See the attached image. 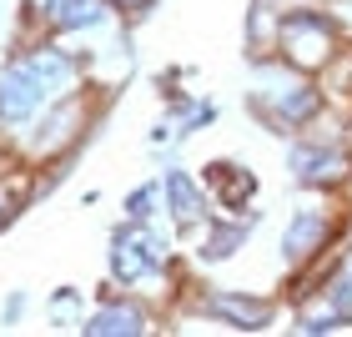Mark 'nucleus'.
Returning <instances> with one entry per match:
<instances>
[{
  "label": "nucleus",
  "instance_id": "obj_1",
  "mask_svg": "<svg viewBox=\"0 0 352 337\" xmlns=\"http://www.w3.org/2000/svg\"><path fill=\"white\" fill-rule=\"evenodd\" d=\"M106 277L126 287V292L156 302L166 317H171V302H176V287H182L186 267L176 257V237L162 232L156 221H131L121 217L116 227L106 232Z\"/></svg>",
  "mask_w": 352,
  "mask_h": 337
},
{
  "label": "nucleus",
  "instance_id": "obj_2",
  "mask_svg": "<svg viewBox=\"0 0 352 337\" xmlns=\"http://www.w3.org/2000/svg\"><path fill=\"white\" fill-rule=\"evenodd\" d=\"M247 66H252V86H247V116L267 126L272 136H297V131H307V126L322 116V106H327V96L322 86H317V76L307 71H297V66H287V61L277 51H267V56H247Z\"/></svg>",
  "mask_w": 352,
  "mask_h": 337
},
{
  "label": "nucleus",
  "instance_id": "obj_3",
  "mask_svg": "<svg viewBox=\"0 0 352 337\" xmlns=\"http://www.w3.org/2000/svg\"><path fill=\"white\" fill-rule=\"evenodd\" d=\"M111 96L116 91H106L96 81L76 86L66 96H51V101L41 106V116L25 126V136L15 141V156H21L25 166H45V162H60V156H81L86 141L101 131Z\"/></svg>",
  "mask_w": 352,
  "mask_h": 337
},
{
  "label": "nucleus",
  "instance_id": "obj_4",
  "mask_svg": "<svg viewBox=\"0 0 352 337\" xmlns=\"http://www.w3.org/2000/svg\"><path fill=\"white\" fill-rule=\"evenodd\" d=\"M352 237V197L347 191H302L287 212V227L277 232V257L287 272L327 257L332 247H342Z\"/></svg>",
  "mask_w": 352,
  "mask_h": 337
},
{
  "label": "nucleus",
  "instance_id": "obj_5",
  "mask_svg": "<svg viewBox=\"0 0 352 337\" xmlns=\"http://www.w3.org/2000/svg\"><path fill=\"white\" fill-rule=\"evenodd\" d=\"M347 15L338 6H287L277 15V41H272V51H277L287 66L317 76L327 66V56L342 45L347 36Z\"/></svg>",
  "mask_w": 352,
  "mask_h": 337
},
{
  "label": "nucleus",
  "instance_id": "obj_6",
  "mask_svg": "<svg viewBox=\"0 0 352 337\" xmlns=\"http://www.w3.org/2000/svg\"><path fill=\"white\" fill-rule=\"evenodd\" d=\"M126 21L106 0H15L10 36H56V41H96L121 30Z\"/></svg>",
  "mask_w": 352,
  "mask_h": 337
},
{
  "label": "nucleus",
  "instance_id": "obj_7",
  "mask_svg": "<svg viewBox=\"0 0 352 337\" xmlns=\"http://www.w3.org/2000/svg\"><path fill=\"white\" fill-rule=\"evenodd\" d=\"M287 176L297 182V191H352V146L327 131H317V126H307V131L287 136Z\"/></svg>",
  "mask_w": 352,
  "mask_h": 337
},
{
  "label": "nucleus",
  "instance_id": "obj_8",
  "mask_svg": "<svg viewBox=\"0 0 352 337\" xmlns=\"http://www.w3.org/2000/svg\"><path fill=\"white\" fill-rule=\"evenodd\" d=\"M166 327H171V317L156 302L126 292V287H111L106 297H91V307H86L76 332H86V337H146V332H166Z\"/></svg>",
  "mask_w": 352,
  "mask_h": 337
},
{
  "label": "nucleus",
  "instance_id": "obj_9",
  "mask_svg": "<svg viewBox=\"0 0 352 337\" xmlns=\"http://www.w3.org/2000/svg\"><path fill=\"white\" fill-rule=\"evenodd\" d=\"M162 217L171 221V237H176V242L197 237L206 221L217 217L212 191H206L201 176L186 171L182 162H166V166H162Z\"/></svg>",
  "mask_w": 352,
  "mask_h": 337
},
{
  "label": "nucleus",
  "instance_id": "obj_10",
  "mask_svg": "<svg viewBox=\"0 0 352 337\" xmlns=\"http://www.w3.org/2000/svg\"><path fill=\"white\" fill-rule=\"evenodd\" d=\"M197 176H201V186L212 191L217 212H232V217H252V212H262V206H257L262 176L252 171L247 162H232V156H212V162H206Z\"/></svg>",
  "mask_w": 352,
  "mask_h": 337
},
{
  "label": "nucleus",
  "instance_id": "obj_11",
  "mask_svg": "<svg viewBox=\"0 0 352 337\" xmlns=\"http://www.w3.org/2000/svg\"><path fill=\"white\" fill-rule=\"evenodd\" d=\"M262 221V212H252V217H232V212H217L206 227L191 237L197 242V267H217V262H232L236 252H242L247 242H252V227Z\"/></svg>",
  "mask_w": 352,
  "mask_h": 337
},
{
  "label": "nucleus",
  "instance_id": "obj_12",
  "mask_svg": "<svg viewBox=\"0 0 352 337\" xmlns=\"http://www.w3.org/2000/svg\"><path fill=\"white\" fill-rule=\"evenodd\" d=\"M36 202V166H25L21 156H0V237L30 212Z\"/></svg>",
  "mask_w": 352,
  "mask_h": 337
},
{
  "label": "nucleus",
  "instance_id": "obj_13",
  "mask_svg": "<svg viewBox=\"0 0 352 337\" xmlns=\"http://www.w3.org/2000/svg\"><path fill=\"white\" fill-rule=\"evenodd\" d=\"M317 86H322L327 106H352V30L342 36V45L327 56V66L317 71Z\"/></svg>",
  "mask_w": 352,
  "mask_h": 337
},
{
  "label": "nucleus",
  "instance_id": "obj_14",
  "mask_svg": "<svg viewBox=\"0 0 352 337\" xmlns=\"http://www.w3.org/2000/svg\"><path fill=\"white\" fill-rule=\"evenodd\" d=\"M86 307H91V292H81V287H56L51 292V307H45V327L51 332H76L81 327V317H86Z\"/></svg>",
  "mask_w": 352,
  "mask_h": 337
},
{
  "label": "nucleus",
  "instance_id": "obj_15",
  "mask_svg": "<svg viewBox=\"0 0 352 337\" xmlns=\"http://www.w3.org/2000/svg\"><path fill=\"white\" fill-rule=\"evenodd\" d=\"M121 217L131 221H156L162 217V176H146V182H136L131 191L121 197Z\"/></svg>",
  "mask_w": 352,
  "mask_h": 337
},
{
  "label": "nucleus",
  "instance_id": "obj_16",
  "mask_svg": "<svg viewBox=\"0 0 352 337\" xmlns=\"http://www.w3.org/2000/svg\"><path fill=\"white\" fill-rule=\"evenodd\" d=\"M217 116H221V106H217V101H197V106H191V116H182V121L171 126L176 146H182V141H191L197 131H206V126H217Z\"/></svg>",
  "mask_w": 352,
  "mask_h": 337
},
{
  "label": "nucleus",
  "instance_id": "obj_17",
  "mask_svg": "<svg viewBox=\"0 0 352 337\" xmlns=\"http://www.w3.org/2000/svg\"><path fill=\"white\" fill-rule=\"evenodd\" d=\"M25 307H30V292L25 287H15V292H6V302H0V327H21L25 323Z\"/></svg>",
  "mask_w": 352,
  "mask_h": 337
},
{
  "label": "nucleus",
  "instance_id": "obj_18",
  "mask_svg": "<svg viewBox=\"0 0 352 337\" xmlns=\"http://www.w3.org/2000/svg\"><path fill=\"white\" fill-rule=\"evenodd\" d=\"M106 6L116 10L126 25H136V21H146V15L156 10V0H106Z\"/></svg>",
  "mask_w": 352,
  "mask_h": 337
},
{
  "label": "nucleus",
  "instance_id": "obj_19",
  "mask_svg": "<svg viewBox=\"0 0 352 337\" xmlns=\"http://www.w3.org/2000/svg\"><path fill=\"white\" fill-rule=\"evenodd\" d=\"M191 106H197V96H191V91H176V96H166V101H162V111H166L171 126L182 121V116H191Z\"/></svg>",
  "mask_w": 352,
  "mask_h": 337
},
{
  "label": "nucleus",
  "instance_id": "obj_20",
  "mask_svg": "<svg viewBox=\"0 0 352 337\" xmlns=\"http://www.w3.org/2000/svg\"><path fill=\"white\" fill-rule=\"evenodd\" d=\"M182 81H186V71H176V66H166V71H156V96H162V101H166V96H176V91H182Z\"/></svg>",
  "mask_w": 352,
  "mask_h": 337
},
{
  "label": "nucleus",
  "instance_id": "obj_21",
  "mask_svg": "<svg viewBox=\"0 0 352 337\" xmlns=\"http://www.w3.org/2000/svg\"><path fill=\"white\" fill-rule=\"evenodd\" d=\"M166 141H171V121L162 116V121L151 126V146H166Z\"/></svg>",
  "mask_w": 352,
  "mask_h": 337
},
{
  "label": "nucleus",
  "instance_id": "obj_22",
  "mask_svg": "<svg viewBox=\"0 0 352 337\" xmlns=\"http://www.w3.org/2000/svg\"><path fill=\"white\" fill-rule=\"evenodd\" d=\"M267 6H277V10H287V6H332V0H267Z\"/></svg>",
  "mask_w": 352,
  "mask_h": 337
}]
</instances>
